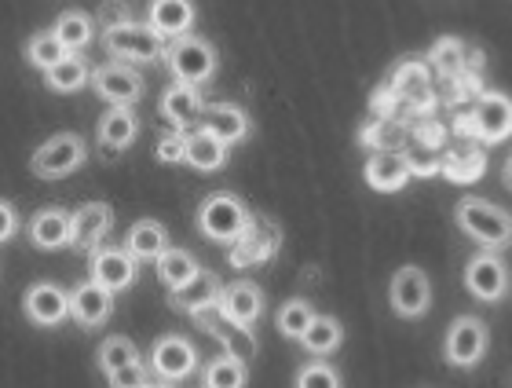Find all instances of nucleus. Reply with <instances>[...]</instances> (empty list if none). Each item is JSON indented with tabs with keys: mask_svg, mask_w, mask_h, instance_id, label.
Segmentation results:
<instances>
[{
	"mask_svg": "<svg viewBox=\"0 0 512 388\" xmlns=\"http://www.w3.org/2000/svg\"><path fill=\"white\" fill-rule=\"evenodd\" d=\"M22 312L37 330H59L70 319V290L52 279L30 282L22 293Z\"/></svg>",
	"mask_w": 512,
	"mask_h": 388,
	"instance_id": "nucleus-11",
	"label": "nucleus"
},
{
	"mask_svg": "<svg viewBox=\"0 0 512 388\" xmlns=\"http://www.w3.org/2000/svg\"><path fill=\"white\" fill-rule=\"evenodd\" d=\"M205 107H209V103H205V92L198 85H187V81H169L158 103L165 125L176 132H191L194 125H202Z\"/></svg>",
	"mask_w": 512,
	"mask_h": 388,
	"instance_id": "nucleus-16",
	"label": "nucleus"
},
{
	"mask_svg": "<svg viewBox=\"0 0 512 388\" xmlns=\"http://www.w3.org/2000/svg\"><path fill=\"white\" fill-rule=\"evenodd\" d=\"M22 227H26V224H22L19 209H15L8 198H0V246H8L11 238L22 231Z\"/></svg>",
	"mask_w": 512,
	"mask_h": 388,
	"instance_id": "nucleus-41",
	"label": "nucleus"
},
{
	"mask_svg": "<svg viewBox=\"0 0 512 388\" xmlns=\"http://www.w3.org/2000/svg\"><path fill=\"white\" fill-rule=\"evenodd\" d=\"M388 304L399 319H421L432 308V282H428L425 268L417 264H403L388 282Z\"/></svg>",
	"mask_w": 512,
	"mask_h": 388,
	"instance_id": "nucleus-13",
	"label": "nucleus"
},
{
	"mask_svg": "<svg viewBox=\"0 0 512 388\" xmlns=\"http://www.w3.org/2000/svg\"><path fill=\"white\" fill-rule=\"evenodd\" d=\"M121 246L132 253V257L139 260V264H147V260H158L165 249L172 246L169 242V227L161 224V220H150V216H143V220H136V224L125 231V242Z\"/></svg>",
	"mask_w": 512,
	"mask_h": 388,
	"instance_id": "nucleus-28",
	"label": "nucleus"
},
{
	"mask_svg": "<svg viewBox=\"0 0 512 388\" xmlns=\"http://www.w3.org/2000/svg\"><path fill=\"white\" fill-rule=\"evenodd\" d=\"M194 19H198V11L191 0H150L147 8V26L161 41H176V37L194 33Z\"/></svg>",
	"mask_w": 512,
	"mask_h": 388,
	"instance_id": "nucleus-22",
	"label": "nucleus"
},
{
	"mask_svg": "<svg viewBox=\"0 0 512 388\" xmlns=\"http://www.w3.org/2000/svg\"><path fill=\"white\" fill-rule=\"evenodd\" d=\"M264 308H267L264 290H260L256 282L242 279V282H227L224 286V297H220V304H216V315H220L224 323L235 326V330H242V334L253 337Z\"/></svg>",
	"mask_w": 512,
	"mask_h": 388,
	"instance_id": "nucleus-15",
	"label": "nucleus"
},
{
	"mask_svg": "<svg viewBox=\"0 0 512 388\" xmlns=\"http://www.w3.org/2000/svg\"><path fill=\"white\" fill-rule=\"evenodd\" d=\"M154 154H158V162H161V165H183V162H187V132L169 129V132H165V136L158 140Z\"/></svg>",
	"mask_w": 512,
	"mask_h": 388,
	"instance_id": "nucleus-39",
	"label": "nucleus"
},
{
	"mask_svg": "<svg viewBox=\"0 0 512 388\" xmlns=\"http://www.w3.org/2000/svg\"><path fill=\"white\" fill-rule=\"evenodd\" d=\"M22 55H26V63L33 66V70H52L55 63H63L66 55V48L63 44H59V37H55L52 30H37L30 37V41H26V48H22Z\"/></svg>",
	"mask_w": 512,
	"mask_h": 388,
	"instance_id": "nucleus-37",
	"label": "nucleus"
},
{
	"mask_svg": "<svg viewBox=\"0 0 512 388\" xmlns=\"http://www.w3.org/2000/svg\"><path fill=\"white\" fill-rule=\"evenodd\" d=\"M147 388H176V385H169V381H158V378H154V381H150Z\"/></svg>",
	"mask_w": 512,
	"mask_h": 388,
	"instance_id": "nucleus-43",
	"label": "nucleus"
},
{
	"mask_svg": "<svg viewBox=\"0 0 512 388\" xmlns=\"http://www.w3.org/2000/svg\"><path fill=\"white\" fill-rule=\"evenodd\" d=\"M246 381H249L246 359L235 356V352H220L202 370V388H246Z\"/></svg>",
	"mask_w": 512,
	"mask_h": 388,
	"instance_id": "nucleus-33",
	"label": "nucleus"
},
{
	"mask_svg": "<svg viewBox=\"0 0 512 388\" xmlns=\"http://www.w3.org/2000/svg\"><path fill=\"white\" fill-rule=\"evenodd\" d=\"M154 268H158V282L169 293L183 290L187 282H194L198 275H202V264H198V257H194L191 249H180V246L165 249V253L154 260Z\"/></svg>",
	"mask_w": 512,
	"mask_h": 388,
	"instance_id": "nucleus-31",
	"label": "nucleus"
},
{
	"mask_svg": "<svg viewBox=\"0 0 512 388\" xmlns=\"http://www.w3.org/2000/svg\"><path fill=\"white\" fill-rule=\"evenodd\" d=\"M487 173V158L480 147H458L439 162V176H447L450 184H476Z\"/></svg>",
	"mask_w": 512,
	"mask_h": 388,
	"instance_id": "nucleus-34",
	"label": "nucleus"
},
{
	"mask_svg": "<svg viewBox=\"0 0 512 388\" xmlns=\"http://www.w3.org/2000/svg\"><path fill=\"white\" fill-rule=\"evenodd\" d=\"M293 388H344V378L330 359H308V363L297 370Z\"/></svg>",
	"mask_w": 512,
	"mask_h": 388,
	"instance_id": "nucleus-38",
	"label": "nucleus"
},
{
	"mask_svg": "<svg viewBox=\"0 0 512 388\" xmlns=\"http://www.w3.org/2000/svg\"><path fill=\"white\" fill-rule=\"evenodd\" d=\"M472 143H505L512 136V99L505 92H480L469 107Z\"/></svg>",
	"mask_w": 512,
	"mask_h": 388,
	"instance_id": "nucleus-10",
	"label": "nucleus"
},
{
	"mask_svg": "<svg viewBox=\"0 0 512 388\" xmlns=\"http://www.w3.org/2000/svg\"><path fill=\"white\" fill-rule=\"evenodd\" d=\"M88 279L110 293H125L139 282V260L125 246H99L88 253Z\"/></svg>",
	"mask_w": 512,
	"mask_h": 388,
	"instance_id": "nucleus-14",
	"label": "nucleus"
},
{
	"mask_svg": "<svg viewBox=\"0 0 512 388\" xmlns=\"http://www.w3.org/2000/svg\"><path fill=\"white\" fill-rule=\"evenodd\" d=\"M224 297V282L220 275L209 268H202V275L194 282H187L183 290H172L169 293V308L176 312H187V315H202V312H213L216 304Z\"/></svg>",
	"mask_w": 512,
	"mask_h": 388,
	"instance_id": "nucleus-23",
	"label": "nucleus"
},
{
	"mask_svg": "<svg viewBox=\"0 0 512 388\" xmlns=\"http://www.w3.org/2000/svg\"><path fill=\"white\" fill-rule=\"evenodd\" d=\"M26 238H30L33 249H44V253L70 249V242H74L70 209H63V205H41V209L26 220Z\"/></svg>",
	"mask_w": 512,
	"mask_h": 388,
	"instance_id": "nucleus-19",
	"label": "nucleus"
},
{
	"mask_svg": "<svg viewBox=\"0 0 512 388\" xmlns=\"http://www.w3.org/2000/svg\"><path fill=\"white\" fill-rule=\"evenodd\" d=\"M502 184H505V187H512V154L505 158V165H502Z\"/></svg>",
	"mask_w": 512,
	"mask_h": 388,
	"instance_id": "nucleus-42",
	"label": "nucleus"
},
{
	"mask_svg": "<svg viewBox=\"0 0 512 388\" xmlns=\"http://www.w3.org/2000/svg\"><path fill=\"white\" fill-rule=\"evenodd\" d=\"M454 220L480 249L502 253V249L512 246V213L498 202H487L480 194H465L454 205Z\"/></svg>",
	"mask_w": 512,
	"mask_h": 388,
	"instance_id": "nucleus-1",
	"label": "nucleus"
},
{
	"mask_svg": "<svg viewBox=\"0 0 512 388\" xmlns=\"http://www.w3.org/2000/svg\"><path fill=\"white\" fill-rule=\"evenodd\" d=\"M154 381L147 363H128V367H118L107 374V385L110 388H147Z\"/></svg>",
	"mask_w": 512,
	"mask_h": 388,
	"instance_id": "nucleus-40",
	"label": "nucleus"
},
{
	"mask_svg": "<svg viewBox=\"0 0 512 388\" xmlns=\"http://www.w3.org/2000/svg\"><path fill=\"white\" fill-rule=\"evenodd\" d=\"M165 70H169L172 81H187V85L205 88L220 70V52L213 48V41H205L198 33H187V37H176V41L165 44Z\"/></svg>",
	"mask_w": 512,
	"mask_h": 388,
	"instance_id": "nucleus-3",
	"label": "nucleus"
},
{
	"mask_svg": "<svg viewBox=\"0 0 512 388\" xmlns=\"http://www.w3.org/2000/svg\"><path fill=\"white\" fill-rule=\"evenodd\" d=\"M92 74H96V66L88 63V55L70 52L63 63L44 70V85L52 88V92H59V96H74L81 88H92Z\"/></svg>",
	"mask_w": 512,
	"mask_h": 388,
	"instance_id": "nucleus-29",
	"label": "nucleus"
},
{
	"mask_svg": "<svg viewBox=\"0 0 512 388\" xmlns=\"http://www.w3.org/2000/svg\"><path fill=\"white\" fill-rule=\"evenodd\" d=\"M315 304L304 301V297H289V301L278 304V315H275V330L286 341H297L300 345V337L308 334V326L315 323Z\"/></svg>",
	"mask_w": 512,
	"mask_h": 388,
	"instance_id": "nucleus-35",
	"label": "nucleus"
},
{
	"mask_svg": "<svg viewBox=\"0 0 512 388\" xmlns=\"http://www.w3.org/2000/svg\"><path fill=\"white\" fill-rule=\"evenodd\" d=\"M92 92L110 107H136L147 96V77L139 74V66L128 63H99L92 74Z\"/></svg>",
	"mask_w": 512,
	"mask_h": 388,
	"instance_id": "nucleus-8",
	"label": "nucleus"
},
{
	"mask_svg": "<svg viewBox=\"0 0 512 388\" xmlns=\"http://www.w3.org/2000/svg\"><path fill=\"white\" fill-rule=\"evenodd\" d=\"M278 246H282L278 227L271 224V220H264V216H253L246 231H242V235L227 246V249H231V253H227V264H231L235 271L260 268V264H267V260L275 257Z\"/></svg>",
	"mask_w": 512,
	"mask_h": 388,
	"instance_id": "nucleus-12",
	"label": "nucleus"
},
{
	"mask_svg": "<svg viewBox=\"0 0 512 388\" xmlns=\"http://www.w3.org/2000/svg\"><path fill=\"white\" fill-rule=\"evenodd\" d=\"M114 297L118 293L103 290L96 279H81L70 290V319H74L81 330H103L114 315Z\"/></svg>",
	"mask_w": 512,
	"mask_h": 388,
	"instance_id": "nucleus-18",
	"label": "nucleus"
},
{
	"mask_svg": "<svg viewBox=\"0 0 512 388\" xmlns=\"http://www.w3.org/2000/svg\"><path fill=\"white\" fill-rule=\"evenodd\" d=\"M410 180H414V173H410L406 154H399V151H374L370 154V162H366V184L374 187V191L395 194V191H403Z\"/></svg>",
	"mask_w": 512,
	"mask_h": 388,
	"instance_id": "nucleus-26",
	"label": "nucleus"
},
{
	"mask_svg": "<svg viewBox=\"0 0 512 388\" xmlns=\"http://www.w3.org/2000/svg\"><path fill=\"white\" fill-rule=\"evenodd\" d=\"M202 125L213 136H220V140L227 143V147H242V143L249 140V132H253V121H249V114L238 103H209L205 107V118Z\"/></svg>",
	"mask_w": 512,
	"mask_h": 388,
	"instance_id": "nucleus-24",
	"label": "nucleus"
},
{
	"mask_svg": "<svg viewBox=\"0 0 512 388\" xmlns=\"http://www.w3.org/2000/svg\"><path fill=\"white\" fill-rule=\"evenodd\" d=\"M249 220H253L249 205L242 202L238 194H227V191L205 194L202 205H198V213H194L198 231H202L209 242H220V246H231V242L249 227Z\"/></svg>",
	"mask_w": 512,
	"mask_h": 388,
	"instance_id": "nucleus-4",
	"label": "nucleus"
},
{
	"mask_svg": "<svg viewBox=\"0 0 512 388\" xmlns=\"http://www.w3.org/2000/svg\"><path fill=\"white\" fill-rule=\"evenodd\" d=\"M70 224H74V242L70 249L77 253H92V249L107 246L110 231H114V205L110 202H81L70 213Z\"/></svg>",
	"mask_w": 512,
	"mask_h": 388,
	"instance_id": "nucleus-17",
	"label": "nucleus"
},
{
	"mask_svg": "<svg viewBox=\"0 0 512 388\" xmlns=\"http://www.w3.org/2000/svg\"><path fill=\"white\" fill-rule=\"evenodd\" d=\"M344 345V326L333 315H315V323L308 326V334L300 337V348L311 359H330L333 352H341Z\"/></svg>",
	"mask_w": 512,
	"mask_h": 388,
	"instance_id": "nucleus-32",
	"label": "nucleus"
},
{
	"mask_svg": "<svg viewBox=\"0 0 512 388\" xmlns=\"http://www.w3.org/2000/svg\"><path fill=\"white\" fill-rule=\"evenodd\" d=\"M483 63H487V59H483L480 52H472L461 37H439V41L428 48L432 74L447 77V81H454V77H461V74H472V70H480Z\"/></svg>",
	"mask_w": 512,
	"mask_h": 388,
	"instance_id": "nucleus-21",
	"label": "nucleus"
},
{
	"mask_svg": "<svg viewBox=\"0 0 512 388\" xmlns=\"http://www.w3.org/2000/svg\"><path fill=\"white\" fill-rule=\"evenodd\" d=\"M227 158H231V147L205 125H194L187 132V162L183 165H191L194 173H220L227 169Z\"/></svg>",
	"mask_w": 512,
	"mask_h": 388,
	"instance_id": "nucleus-25",
	"label": "nucleus"
},
{
	"mask_svg": "<svg viewBox=\"0 0 512 388\" xmlns=\"http://www.w3.org/2000/svg\"><path fill=\"white\" fill-rule=\"evenodd\" d=\"M48 30L59 37V44H63L66 52H85L88 44L99 37L96 15H88V11H81V8H66Z\"/></svg>",
	"mask_w": 512,
	"mask_h": 388,
	"instance_id": "nucleus-30",
	"label": "nucleus"
},
{
	"mask_svg": "<svg viewBox=\"0 0 512 388\" xmlns=\"http://www.w3.org/2000/svg\"><path fill=\"white\" fill-rule=\"evenodd\" d=\"M465 290L483 304H502L509 297V264L502 253L494 249H480L476 257L465 264Z\"/></svg>",
	"mask_w": 512,
	"mask_h": 388,
	"instance_id": "nucleus-9",
	"label": "nucleus"
},
{
	"mask_svg": "<svg viewBox=\"0 0 512 388\" xmlns=\"http://www.w3.org/2000/svg\"><path fill=\"white\" fill-rule=\"evenodd\" d=\"M147 367L158 381H169V385H180L191 374H198V348L191 345V337L183 334H165L158 337L147 352Z\"/></svg>",
	"mask_w": 512,
	"mask_h": 388,
	"instance_id": "nucleus-7",
	"label": "nucleus"
},
{
	"mask_svg": "<svg viewBox=\"0 0 512 388\" xmlns=\"http://www.w3.org/2000/svg\"><path fill=\"white\" fill-rule=\"evenodd\" d=\"M99 41H103V52H107L114 63H128V66L161 63V59H165V44H169L150 30L147 19L143 22L139 19L110 22V26H103Z\"/></svg>",
	"mask_w": 512,
	"mask_h": 388,
	"instance_id": "nucleus-2",
	"label": "nucleus"
},
{
	"mask_svg": "<svg viewBox=\"0 0 512 388\" xmlns=\"http://www.w3.org/2000/svg\"><path fill=\"white\" fill-rule=\"evenodd\" d=\"M88 162V140L81 132H55L30 154V173L37 180H66Z\"/></svg>",
	"mask_w": 512,
	"mask_h": 388,
	"instance_id": "nucleus-5",
	"label": "nucleus"
},
{
	"mask_svg": "<svg viewBox=\"0 0 512 388\" xmlns=\"http://www.w3.org/2000/svg\"><path fill=\"white\" fill-rule=\"evenodd\" d=\"M96 363L103 374H110V370L128 367V363H143V352H139V345L132 337L110 334V337H103V345L96 348Z\"/></svg>",
	"mask_w": 512,
	"mask_h": 388,
	"instance_id": "nucleus-36",
	"label": "nucleus"
},
{
	"mask_svg": "<svg viewBox=\"0 0 512 388\" xmlns=\"http://www.w3.org/2000/svg\"><path fill=\"white\" fill-rule=\"evenodd\" d=\"M491 348V330L480 315H458L454 323L447 326V341H443V359L450 367L472 370L480 367L483 356Z\"/></svg>",
	"mask_w": 512,
	"mask_h": 388,
	"instance_id": "nucleus-6",
	"label": "nucleus"
},
{
	"mask_svg": "<svg viewBox=\"0 0 512 388\" xmlns=\"http://www.w3.org/2000/svg\"><path fill=\"white\" fill-rule=\"evenodd\" d=\"M388 85H392L395 99L414 103V107H421V103L428 107V99H432V66L425 59H403V63L395 66Z\"/></svg>",
	"mask_w": 512,
	"mask_h": 388,
	"instance_id": "nucleus-27",
	"label": "nucleus"
},
{
	"mask_svg": "<svg viewBox=\"0 0 512 388\" xmlns=\"http://www.w3.org/2000/svg\"><path fill=\"white\" fill-rule=\"evenodd\" d=\"M136 140H139L136 107H107V110H103V118L96 121L99 151L110 154V158H118V154H125Z\"/></svg>",
	"mask_w": 512,
	"mask_h": 388,
	"instance_id": "nucleus-20",
	"label": "nucleus"
}]
</instances>
